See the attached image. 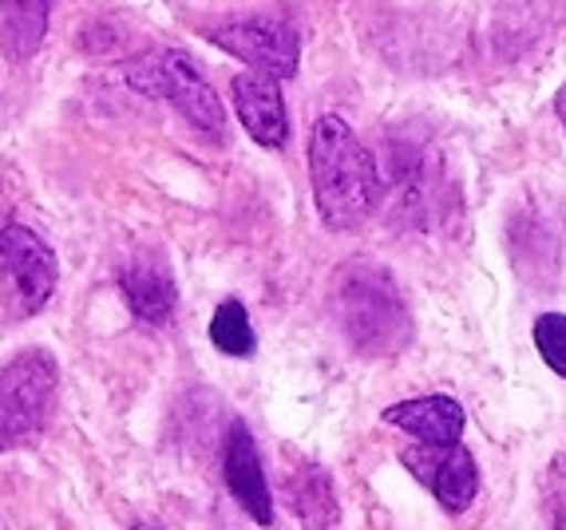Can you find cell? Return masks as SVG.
<instances>
[{
    "instance_id": "6da1fadb",
    "label": "cell",
    "mask_w": 566,
    "mask_h": 530,
    "mask_svg": "<svg viewBox=\"0 0 566 530\" xmlns=\"http://www.w3.org/2000/svg\"><path fill=\"white\" fill-rule=\"evenodd\" d=\"M310 182L313 206L337 234L360 230L380 206V171L373 151L353 135L340 115H322L310 131Z\"/></svg>"
},
{
    "instance_id": "7a4b0ae2",
    "label": "cell",
    "mask_w": 566,
    "mask_h": 530,
    "mask_svg": "<svg viewBox=\"0 0 566 530\" xmlns=\"http://www.w3.org/2000/svg\"><path fill=\"white\" fill-rule=\"evenodd\" d=\"M329 309L340 337L360 357H397L412 344L416 325L397 282L377 262H345L333 274Z\"/></svg>"
},
{
    "instance_id": "3957f363",
    "label": "cell",
    "mask_w": 566,
    "mask_h": 530,
    "mask_svg": "<svg viewBox=\"0 0 566 530\" xmlns=\"http://www.w3.org/2000/svg\"><path fill=\"white\" fill-rule=\"evenodd\" d=\"M123 80L139 95L175 104L182 112V119H187L195 131L207 135V139H214V142L227 139V112H222V99H218V92L210 87L207 72H202L182 47H151V52L127 60Z\"/></svg>"
},
{
    "instance_id": "277c9868",
    "label": "cell",
    "mask_w": 566,
    "mask_h": 530,
    "mask_svg": "<svg viewBox=\"0 0 566 530\" xmlns=\"http://www.w3.org/2000/svg\"><path fill=\"white\" fill-rule=\"evenodd\" d=\"M60 389L56 360L44 349H24L0 369V447L29 444L52 416Z\"/></svg>"
},
{
    "instance_id": "5b68a950",
    "label": "cell",
    "mask_w": 566,
    "mask_h": 530,
    "mask_svg": "<svg viewBox=\"0 0 566 530\" xmlns=\"http://www.w3.org/2000/svg\"><path fill=\"white\" fill-rule=\"evenodd\" d=\"M202 36L230 56H238L250 72H265L274 80H293L297 64H302L297 32L277 17H230L207 24Z\"/></svg>"
},
{
    "instance_id": "8992f818",
    "label": "cell",
    "mask_w": 566,
    "mask_h": 530,
    "mask_svg": "<svg viewBox=\"0 0 566 530\" xmlns=\"http://www.w3.org/2000/svg\"><path fill=\"white\" fill-rule=\"evenodd\" d=\"M56 254L44 237L32 234L29 226L0 230V282L9 285L12 301L24 317L44 309L56 289Z\"/></svg>"
},
{
    "instance_id": "52a82bcc",
    "label": "cell",
    "mask_w": 566,
    "mask_h": 530,
    "mask_svg": "<svg viewBox=\"0 0 566 530\" xmlns=\"http://www.w3.org/2000/svg\"><path fill=\"white\" fill-rule=\"evenodd\" d=\"M400 464L440 499V507L452 515L468 511L480 491V467L475 455L455 439V444H416L400 452Z\"/></svg>"
},
{
    "instance_id": "ba28073f",
    "label": "cell",
    "mask_w": 566,
    "mask_h": 530,
    "mask_svg": "<svg viewBox=\"0 0 566 530\" xmlns=\"http://www.w3.org/2000/svg\"><path fill=\"white\" fill-rule=\"evenodd\" d=\"M230 99L242 119L245 135L265 147V151H282L290 142V112H285L282 80L265 76V72H238L230 80Z\"/></svg>"
},
{
    "instance_id": "9c48e42d",
    "label": "cell",
    "mask_w": 566,
    "mask_h": 530,
    "mask_svg": "<svg viewBox=\"0 0 566 530\" xmlns=\"http://www.w3.org/2000/svg\"><path fill=\"white\" fill-rule=\"evenodd\" d=\"M222 479H227L238 507H242L258 527H270V522H274V499H270V484H265L262 455H258L254 436H250V427H245L242 420H234V424L227 427V444H222Z\"/></svg>"
},
{
    "instance_id": "30bf717a",
    "label": "cell",
    "mask_w": 566,
    "mask_h": 530,
    "mask_svg": "<svg viewBox=\"0 0 566 530\" xmlns=\"http://www.w3.org/2000/svg\"><path fill=\"white\" fill-rule=\"evenodd\" d=\"M119 289L127 309L147 325H167L175 317L179 305V289L170 277L167 262H159L155 254H139L119 269Z\"/></svg>"
},
{
    "instance_id": "8fae6325",
    "label": "cell",
    "mask_w": 566,
    "mask_h": 530,
    "mask_svg": "<svg viewBox=\"0 0 566 530\" xmlns=\"http://www.w3.org/2000/svg\"><path fill=\"white\" fill-rule=\"evenodd\" d=\"M388 190L397 199V214L412 226H428L440 199V182H436L432 159H428L416 142H400L392 151V171H388Z\"/></svg>"
},
{
    "instance_id": "7c38bea8",
    "label": "cell",
    "mask_w": 566,
    "mask_h": 530,
    "mask_svg": "<svg viewBox=\"0 0 566 530\" xmlns=\"http://www.w3.org/2000/svg\"><path fill=\"white\" fill-rule=\"evenodd\" d=\"M385 424L405 427L408 436H416L420 444H455L463 436L468 416L452 396H420L388 407Z\"/></svg>"
},
{
    "instance_id": "4fadbf2b",
    "label": "cell",
    "mask_w": 566,
    "mask_h": 530,
    "mask_svg": "<svg viewBox=\"0 0 566 530\" xmlns=\"http://www.w3.org/2000/svg\"><path fill=\"white\" fill-rule=\"evenodd\" d=\"M52 0H0V56L9 64H29L44 47Z\"/></svg>"
},
{
    "instance_id": "5bb4252c",
    "label": "cell",
    "mask_w": 566,
    "mask_h": 530,
    "mask_svg": "<svg viewBox=\"0 0 566 530\" xmlns=\"http://www.w3.org/2000/svg\"><path fill=\"white\" fill-rule=\"evenodd\" d=\"M293 511L310 530H325L337 522V502H333V484L322 467H302L293 479Z\"/></svg>"
},
{
    "instance_id": "9a60e30c",
    "label": "cell",
    "mask_w": 566,
    "mask_h": 530,
    "mask_svg": "<svg viewBox=\"0 0 566 530\" xmlns=\"http://www.w3.org/2000/svg\"><path fill=\"white\" fill-rule=\"evenodd\" d=\"M210 341H214L218 352L227 357H250L254 352V325H250V312L238 297L222 301L210 317Z\"/></svg>"
},
{
    "instance_id": "2e32d148",
    "label": "cell",
    "mask_w": 566,
    "mask_h": 530,
    "mask_svg": "<svg viewBox=\"0 0 566 530\" xmlns=\"http://www.w3.org/2000/svg\"><path fill=\"white\" fill-rule=\"evenodd\" d=\"M535 349L547 360V369L566 380V317L563 312H543L535 317Z\"/></svg>"
},
{
    "instance_id": "e0dca14e",
    "label": "cell",
    "mask_w": 566,
    "mask_h": 530,
    "mask_svg": "<svg viewBox=\"0 0 566 530\" xmlns=\"http://www.w3.org/2000/svg\"><path fill=\"white\" fill-rule=\"evenodd\" d=\"M555 112H558V119H563V127H566V84L558 87V95H555Z\"/></svg>"
},
{
    "instance_id": "ac0fdd59",
    "label": "cell",
    "mask_w": 566,
    "mask_h": 530,
    "mask_svg": "<svg viewBox=\"0 0 566 530\" xmlns=\"http://www.w3.org/2000/svg\"><path fill=\"white\" fill-rule=\"evenodd\" d=\"M143 530H159V527H143Z\"/></svg>"
}]
</instances>
